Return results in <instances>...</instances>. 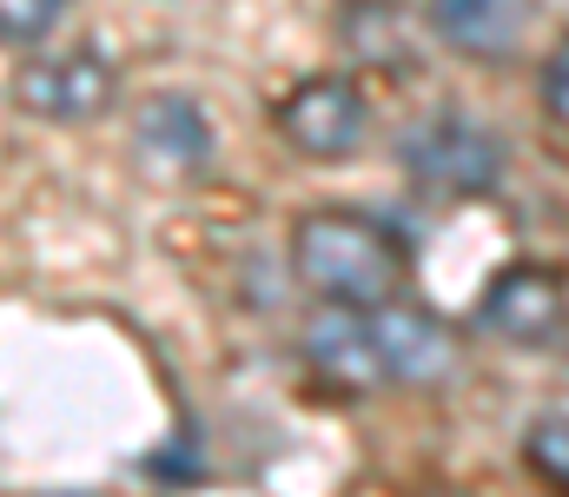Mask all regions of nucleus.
Returning a JSON list of instances; mask_svg holds the SVG:
<instances>
[{
	"mask_svg": "<svg viewBox=\"0 0 569 497\" xmlns=\"http://www.w3.org/2000/svg\"><path fill=\"white\" fill-rule=\"evenodd\" d=\"M73 0H0V47H47Z\"/></svg>",
	"mask_w": 569,
	"mask_h": 497,
	"instance_id": "obj_12",
	"label": "nucleus"
},
{
	"mask_svg": "<svg viewBox=\"0 0 569 497\" xmlns=\"http://www.w3.org/2000/svg\"><path fill=\"white\" fill-rule=\"evenodd\" d=\"M477 326L503 345H550L569 326V286L557 266L517 259L503 272H490L483 299H477Z\"/></svg>",
	"mask_w": 569,
	"mask_h": 497,
	"instance_id": "obj_5",
	"label": "nucleus"
},
{
	"mask_svg": "<svg viewBox=\"0 0 569 497\" xmlns=\"http://www.w3.org/2000/svg\"><path fill=\"white\" fill-rule=\"evenodd\" d=\"M13 107L47 120V127H87L113 107L120 93V67L100 53V47H47L33 53L13 80Z\"/></svg>",
	"mask_w": 569,
	"mask_h": 497,
	"instance_id": "obj_3",
	"label": "nucleus"
},
{
	"mask_svg": "<svg viewBox=\"0 0 569 497\" xmlns=\"http://www.w3.org/2000/svg\"><path fill=\"white\" fill-rule=\"evenodd\" d=\"M133 147H140V160L152 166V172H166V179L199 172V166L212 160V120H206L186 93H159V100H146L140 120H133Z\"/></svg>",
	"mask_w": 569,
	"mask_h": 497,
	"instance_id": "obj_9",
	"label": "nucleus"
},
{
	"mask_svg": "<svg viewBox=\"0 0 569 497\" xmlns=\"http://www.w3.org/2000/svg\"><path fill=\"white\" fill-rule=\"evenodd\" d=\"M365 319H371V345H378V365H385L391 385H443L457 371V358H463L457 331L437 312L411 306V299H391V306H378Z\"/></svg>",
	"mask_w": 569,
	"mask_h": 497,
	"instance_id": "obj_6",
	"label": "nucleus"
},
{
	"mask_svg": "<svg viewBox=\"0 0 569 497\" xmlns=\"http://www.w3.org/2000/svg\"><path fill=\"white\" fill-rule=\"evenodd\" d=\"M305 358H311V371H318L325 385H338V391H351V398L391 385L385 365H378V345H371V319H365V312H345V306L311 312V326H305Z\"/></svg>",
	"mask_w": 569,
	"mask_h": 497,
	"instance_id": "obj_8",
	"label": "nucleus"
},
{
	"mask_svg": "<svg viewBox=\"0 0 569 497\" xmlns=\"http://www.w3.org/2000/svg\"><path fill=\"white\" fill-rule=\"evenodd\" d=\"M272 127H279V140L298 160L338 166L365 147L371 107H365V93L345 73H311V80H298L279 107H272Z\"/></svg>",
	"mask_w": 569,
	"mask_h": 497,
	"instance_id": "obj_4",
	"label": "nucleus"
},
{
	"mask_svg": "<svg viewBox=\"0 0 569 497\" xmlns=\"http://www.w3.org/2000/svg\"><path fill=\"white\" fill-rule=\"evenodd\" d=\"M537 0H430V33L477 67H503L530 47Z\"/></svg>",
	"mask_w": 569,
	"mask_h": 497,
	"instance_id": "obj_7",
	"label": "nucleus"
},
{
	"mask_svg": "<svg viewBox=\"0 0 569 497\" xmlns=\"http://www.w3.org/2000/svg\"><path fill=\"white\" fill-rule=\"evenodd\" d=\"M523 465H530L557 497H569V411H543V418L523 431Z\"/></svg>",
	"mask_w": 569,
	"mask_h": 497,
	"instance_id": "obj_11",
	"label": "nucleus"
},
{
	"mask_svg": "<svg viewBox=\"0 0 569 497\" xmlns=\"http://www.w3.org/2000/svg\"><path fill=\"white\" fill-rule=\"evenodd\" d=\"M291 279L318 306L378 312L411 292V246L358 206H318L291 226Z\"/></svg>",
	"mask_w": 569,
	"mask_h": 497,
	"instance_id": "obj_1",
	"label": "nucleus"
},
{
	"mask_svg": "<svg viewBox=\"0 0 569 497\" xmlns=\"http://www.w3.org/2000/svg\"><path fill=\"white\" fill-rule=\"evenodd\" d=\"M398 160L411 172V186H425L437 199H490L503 186V140L497 127L470 120V113H425L405 127Z\"/></svg>",
	"mask_w": 569,
	"mask_h": 497,
	"instance_id": "obj_2",
	"label": "nucleus"
},
{
	"mask_svg": "<svg viewBox=\"0 0 569 497\" xmlns=\"http://www.w3.org/2000/svg\"><path fill=\"white\" fill-rule=\"evenodd\" d=\"M430 497H463V491H430Z\"/></svg>",
	"mask_w": 569,
	"mask_h": 497,
	"instance_id": "obj_14",
	"label": "nucleus"
},
{
	"mask_svg": "<svg viewBox=\"0 0 569 497\" xmlns=\"http://www.w3.org/2000/svg\"><path fill=\"white\" fill-rule=\"evenodd\" d=\"M537 93H543V113L569 133V33L543 53V73H537Z\"/></svg>",
	"mask_w": 569,
	"mask_h": 497,
	"instance_id": "obj_13",
	"label": "nucleus"
},
{
	"mask_svg": "<svg viewBox=\"0 0 569 497\" xmlns=\"http://www.w3.org/2000/svg\"><path fill=\"white\" fill-rule=\"evenodd\" d=\"M338 47H345L358 67L405 73V67H418L425 33H418V20H411L398 0H345V7H338Z\"/></svg>",
	"mask_w": 569,
	"mask_h": 497,
	"instance_id": "obj_10",
	"label": "nucleus"
}]
</instances>
